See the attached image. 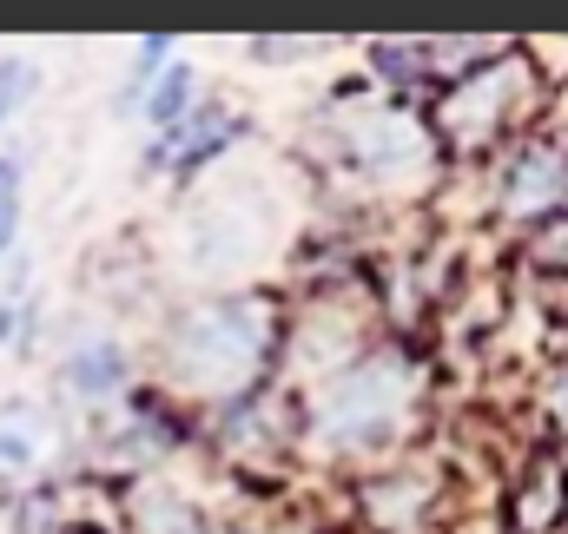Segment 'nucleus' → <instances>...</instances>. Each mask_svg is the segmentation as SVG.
<instances>
[{
  "mask_svg": "<svg viewBox=\"0 0 568 534\" xmlns=\"http://www.w3.org/2000/svg\"><path fill=\"white\" fill-rule=\"evenodd\" d=\"M258 310L252 304H205L179 324L172 337V363L199 383V390H232L258 370Z\"/></svg>",
  "mask_w": 568,
  "mask_h": 534,
  "instance_id": "1",
  "label": "nucleus"
},
{
  "mask_svg": "<svg viewBox=\"0 0 568 534\" xmlns=\"http://www.w3.org/2000/svg\"><path fill=\"white\" fill-rule=\"evenodd\" d=\"M53 449V429L33 402H0V482H27Z\"/></svg>",
  "mask_w": 568,
  "mask_h": 534,
  "instance_id": "2",
  "label": "nucleus"
},
{
  "mask_svg": "<svg viewBox=\"0 0 568 534\" xmlns=\"http://www.w3.org/2000/svg\"><path fill=\"white\" fill-rule=\"evenodd\" d=\"M60 383H67L80 402L120 397V383H126V357H120V343H106V337L73 343V350H67V363H60Z\"/></svg>",
  "mask_w": 568,
  "mask_h": 534,
  "instance_id": "3",
  "label": "nucleus"
},
{
  "mask_svg": "<svg viewBox=\"0 0 568 534\" xmlns=\"http://www.w3.org/2000/svg\"><path fill=\"white\" fill-rule=\"evenodd\" d=\"M562 192H568V158L549 152V145H529L523 165H516V178H509V205H516V212H542V205H556Z\"/></svg>",
  "mask_w": 568,
  "mask_h": 534,
  "instance_id": "4",
  "label": "nucleus"
},
{
  "mask_svg": "<svg viewBox=\"0 0 568 534\" xmlns=\"http://www.w3.org/2000/svg\"><path fill=\"white\" fill-rule=\"evenodd\" d=\"M225 138H232V120H225V113H185L179 126H165L159 158H165V165H199V158L219 152Z\"/></svg>",
  "mask_w": 568,
  "mask_h": 534,
  "instance_id": "5",
  "label": "nucleus"
},
{
  "mask_svg": "<svg viewBox=\"0 0 568 534\" xmlns=\"http://www.w3.org/2000/svg\"><path fill=\"white\" fill-rule=\"evenodd\" d=\"M185 106H192V73H185V66L159 73V80H152V93H145L152 126H159V133H165V126H179V120H185Z\"/></svg>",
  "mask_w": 568,
  "mask_h": 534,
  "instance_id": "6",
  "label": "nucleus"
},
{
  "mask_svg": "<svg viewBox=\"0 0 568 534\" xmlns=\"http://www.w3.org/2000/svg\"><path fill=\"white\" fill-rule=\"evenodd\" d=\"M40 93V73H33V60H0V126L27 106Z\"/></svg>",
  "mask_w": 568,
  "mask_h": 534,
  "instance_id": "7",
  "label": "nucleus"
},
{
  "mask_svg": "<svg viewBox=\"0 0 568 534\" xmlns=\"http://www.w3.org/2000/svg\"><path fill=\"white\" fill-rule=\"evenodd\" d=\"M13 238H20V158L0 152V258L13 251Z\"/></svg>",
  "mask_w": 568,
  "mask_h": 534,
  "instance_id": "8",
  "label": "nucleus"
},
{
  "mask_svg": "<svg viewBox=\"0 0 568 534\" xmlns=\"http://www.w3.org/2000/svg\"><path fill=\"white\" fill-rule=\"evenodd\" d=\"M145 534H192V515L172 509V502H152L145 509Z\"/></svg>",
  "mask_w": 568,
  "mask_h": 534,
  "instance_id": "9",
  "label": "nucleus"
},
{
  "mask_svg": "<svg viewBox=\"0 0 568 534\" xmlns=\"http://www.w3.org/2000/svg\"><path fill=\"white\" fill-rule=\"evenodd\" d=\"M20 330H27V317H20V297H0V350H7Z\"/></svg>",
  "mask_w": 568,
  "mask_h": 534,
  "instance_id": "10",
  "label": "nucleus"
}]
</instances>
